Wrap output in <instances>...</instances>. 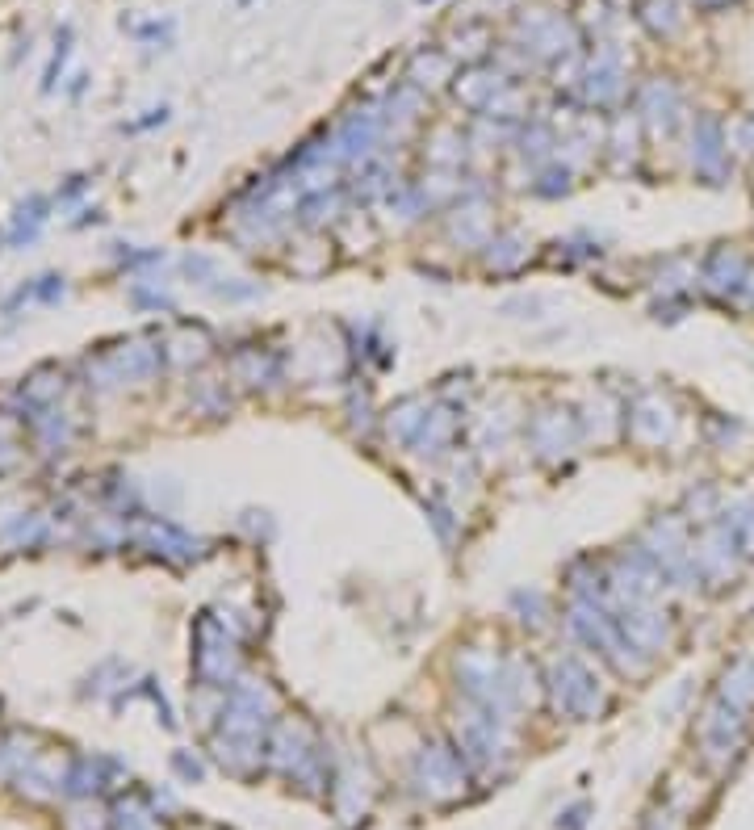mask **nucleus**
Masks as SVG:
<instances>
[{
    "instance_id": "1",
    "label": "nucleus",
    "mask_w": 754,
    "mask_h": 830,
    "mask_svg": "<svg viewBox=\"0 0 754 830\" xmlns=\"http://www.w3.org/2000/svg\"><path fill=\"white\" fill-rule=\"evenodd\" d=\"M423 4H432V0H423Z\"/></svg>"
}]
</instances>
